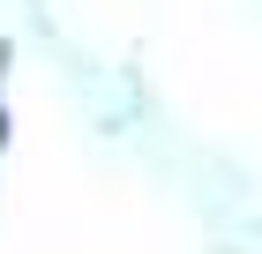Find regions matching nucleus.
I'll return each mask as SVG.
<instances>
[{
  "instance_id": "nucleus-1",
  "label": "nucleus",
  "mask_w": 262,
  "mask_h": 254,
  "mask_svg": "<svg viewBox=\"0 0 262 254\" xmlns=\"http://www.w3.org/2000/svg\"><path fill=\"white\" fill-rule=\"evenodd\" d=\"M0 127H8V120H0Z\"/></svg>"
}]
</instances>
